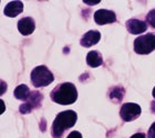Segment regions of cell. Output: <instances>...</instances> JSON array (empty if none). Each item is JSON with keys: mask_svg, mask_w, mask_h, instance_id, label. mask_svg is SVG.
Returning <instances> with one entry per match:
<instances>
[{"mask_svg": "<svg viewBox=\"0 0 155 138\" xmlns=\"http://www.w3.org/2000/svg\"><path fill=\"white\" fill-rule=\"evenodd\" d=\"M100 38H101L100 32L95 31V30H90V31L85 32L82 36L80 44L83 47H91V46L97 45V42L100 41Z\"/></svg>", "mask_w": 155, "mask_h": 138, "instance_id": "30bf717a", "label": "cell"}, {"mask_svg": "<svg viewBox=\"0 0 155 138\" xmlns=\"http://www.w3.org/2000/svg\"><path fill=\"white\" fill-rule=\"evenodd\" d=\"M51 99L60 105H71L78 99L77 88L71 83H60L50 94Z\"/></svg>", "mask_w": 155, "mask_h": 138, "instance_id": "7a4b0ae2", "label": "cell"}, {"mask_svg": "<svg viewBox=\"0 0 155 138\" xmlns=\"http://www.w3.org/2000/svg\"><path fill=\"white\" fill-rule=\"evenodd\" d=\"M126 29L132 35H140L142 32H145L147 29V25L144 21L139 19H130L125 23Z\"/></svg>", "mask_w": 155, "mask_h": 138, "instance_id": "9c48e42d", "label": "cell"}, {"mask_svg": "<svg viewBox=\"0 0 155 138\" xmlns=\"http://www.w3.org/2000/svg\"><path fill=\"white\" fill-rule=\"evenodd\" d=\"M131 138H146V137L143 133H137V134H134L133 136H131Z\"/></svg>", "mask_w": 155, "mask_h": 138, "instance_id": "ac0fdd59", "label": "cell"}, {"mask_svg": "<svg viewBox=\"0 0 155 138\" xmlns=\"http://www.w3.org/2000/svg\"><path fill=\"white\" fill-rule=\"evenodd\" d=\"M36 29V23L31 17H25L18 21V30L21 35L29 36Z\"/></svg>", "mask_w": 155, "mask_h": 138, "instance_id": "ba28073f", "label": "cell"}, {"mask_svg": "<svg viewBox=\"0 0 155 138\" xmlns=\"http://www.w3.org/2000/svg\"><path fill=\"white\" fill-rule=\"evenodd\" d=\"M67 138H82V135H81L79 132H75V130H74V132L70 133Z\"/></svg>", "mask_w": 155, "mask_h": 138, "instance_id": "e0dca14e", "label": "cell"}, {"mask_svg": "<svg viewBox=\"0 0 155 138\" xmlns=\"http://www.w3.org/2000/svg\"><path fill=\"white\" fill-rule=\"evenodd\" d=\"M94 21L97 25H107V23H112L116 21V15L112 10L100 9L95 11L94 13Z\"/></svg>", "mask_w": 155, "mask_h": 138, "instance_id": "52a82bcc", "label": "cell"}, {"mask_svg": "<svg viewBox=\"0 0 155 138\" xmlns=\"http://www.w3.org/2000/svg\"><path fill=\"white\" fill-rule=\"evenodd\" d=\"M78 119L77 112L73 110H65L57 115L52 124L51 135L53 138H62L65 130L75 125Z\"/></svg>", "mask_w": 155, "mask_h": 138, "instance_id": "6da1fadb", "label": "cell"}, {"mask_svg": "<svg viewBox=\"0 0 155 138\" xmlns=\"http://www.w3.org/2000/svg\"><path fill=\"white\" fill-rule=\"evenodd\" d=\"M53 74L45 66H38L31 71V81L37 88L49 86L51 83H53Z\"/></svg>", "mask_w": 155, "mask_h": 138, "instance_id": "3957f363", "label": "cell"}, {"mask_svg": "<svg viewBox=\"0 0 155 138\" xmlns=\"http://www.w3.org/2000/svg\"><path fill=\"white\" fill-rule=\"evenodd\" d=\"M147 136H149V138H155V122L150 127Z\"/></svg>", "mask_w": 155, "mask_h": 138, "instance_id": "2e32d148", "label": "cell"}, {"mask_svg": "<svg viewBox=\"0 0 155 138\" xmlns=\"http://www.w3.org/2000/svg\"><path fill=\"white\" fill-rule=\"evenodd\" d=\"M41 100H42V95L39 91H33L30 95L29 99L27 100V103L22 104L20 106L19 110L21 114H29L33 109L39 108L40 105H41Z\"/></svg>", "mask_w": 155, "mask_h": 138, "instance_id": "8992f818", "label": "cell"}, {"mask_svg": "<svg viewBox=\"0 0 155 138\" xmlns=\"http://www.w3.org/2000/svg\"><path fill=\"white\" fill-rule=\"evenodd\" d=\"M152 95H153V97L155 98V87H154V89H153V93H152Z\"/></svg>", "mask_w": 155, "mask_h": 138, "instance_id": "44dd1931", "label": "cell"}, {"mask_svg": "<svg viewBox=\"0 0 155 138\" xmlns=\"http://www.w3.org/2000/svg\"><path fill=\"white\" fill-rule=\"evenodd\" d=\"M146 20H147V23H149L150 26L155 28V9H152L149 13H147Z\"/></svg>", "mask_w": 155, "mask_h": 138, "instance_id": "9a60e30c", "label": "cell"}, {"mask_svg": "<svg viewBox=\"0 0 155 138\" xmlns=\"http://www.w3.org/2000/svg\"><path fill=\"white\" fill-rule=\"evenodd\" d=\"M13 95H15V97H16L17 99L28 100L30 95H31V93H30V89L28 86H26V85H19V86L15 89Z\"/></svg>", "mask_w": 155, "mask_h": 138, "instance_id": "4fadbf2b", "label": "cell"}, {"mask_svg": "<svg viewBox=\"0 0 155 138\" xmlns=\"http://www.w3.org/2000/svg\"><path fill=\"white\" fill-rule=\"evenodd\" d=\"M155 50V35L146 34L134 40V51L139 55H149Z\"/></svg>", "mask_w": 155, "mask_h": 138, "instance_id": "277c9868", "label": "cell"}, {"mask_svg": "<svg viewBox=\"0 0 155 138\" xmlns=\"http://www.w3.org/2000/svg\"><path fill=\"white\" fill-rule=\"evenodd\" d=\"M87 62L90 67L97 68V67H100L101 65H102L103 58H102L100 52L93 50V51H90L87 55Z\"/></svg>", "mask_w": 155, "mask_h": 138, "instance_id": "7c38bea8", "label": "cell"}, {"mask_svg": "<svg viewBox=\"0 0 155 138\" xmlns=\"http://www.w3.org/2000/svg\"><path fill=\"white\" fill-rule=\"evenodd\" d=\"M124 93H125L124 88H122V87H119V86L113 87L110 91V98L112 100H114V101H116V103H119V101H121L123 99Z\"/></svg>", "mask_w": 155, "mask_h": 138, "instance_id": "5bb4252c", "label": "cell"}, {"mask_svg": "<svg viewBox=\"0 0 155 138\" xmlns=\"http://www.w3.org/2000/svg\"><path fill=\"white\" fill-rule=\"evenodd\" d=\"M151 110H152L153 114H155V100H153L151 103Z\"/></svg>", "mask_w": 155, "mask_h": 138, "instance_id": "ffe728a7", "label": "cell"}, {"mask_svg": "<svg viewBox=\"0 0 155 138\" xmlns=\"http://www.w3.org/2000/svg\"><path fill=\"white\" fill-rule=\"evenodd\" d=\"M23 10V3L21 1H11L5 7V10H3V13L8 17H17L19 13L22 12Z\"/></svg>", "mask_w": 155, "mask_h": 138, "instance_id": "8fae6325", "label": "cell"}, {"mask_svg": "<svg viewBox=\"0 0 155 138\" xmlns=\"http://www.w3.org/2000/svg\"><path fill=\"white\" fill-rule=\"evenodd\" d=\"M141 115V107L137 104L126 103L123 104L120 110V116L124 122H132Z\"/></svg>", "mask_w": 155, "mask_h": 138, "instance_id": "5b68a950", "label": "cell"}, {"mask_svg": "<svg viewBox=\"0 0 155 138\" xmlns=\"http://www.w3.org/2000/svg\"><path fill=\"white\" fill-rule=\"evenodd\" d=\"M83 2L87 3V5H90V6H94V5H97L100 1H99V0H95V1H87V0H85V1H83Z\"/></svg>", "mask_w": 155, "mask_h": 138, "instance_id": "d6986e66", "label": "cell"}]
</instances>
